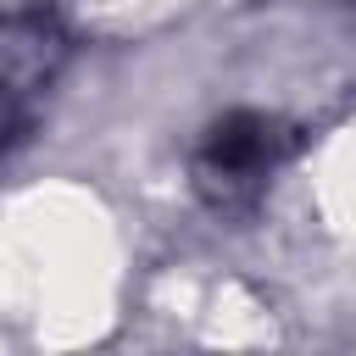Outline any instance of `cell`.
Returning a JSON list of instances; mask_svg holds the SVG:
<instances>
[{
    "label": "cell",
    "mask_w": 356,
    "mask_h": 356,
    "mask_svg": "<svg viewBox=\"0 0 356 356\" xmlns=\"http://www.w3.org/2000/svg\"><path fill=\"white\" fill-rule=\"evenodd\" d=\"M67 61V33L50 17H11L0 22V72H11L22 89H44Z\"/></svg>",
    "instance_id": "obj_2"
},
{
    "label": "cell",
    "mask_w": 356,
    "mask_h": 356,
    "mask_svg": "<svg viewBox=\"0 0 356 356\" xmlns=\"http://www.w3.org/2000/svg\"><path fill=\"white\" fill-rule=\"evenodd\" d=\"M300 134L284 122V117H267V111H228L206 128V139L195 145V189L206 206L217 211H245L261 184L295 156Z\"/></svg>",
    "instance_id": "obj_1"
},
{
    "label": "cell",
    "mask_w": 356,
    "mask_h": 356,
    "mask_svg": "<svg viewBox=\"0 0 356 356\" xmlns=\"http://www.w3.org/2000/svg\"><path fill=\"white\" fill-rule=\"evenodd\" d=\"M28 100H33V89H22L11 72H0V150L28 128Z\"/></svg>",
    "instance_id": "obj_3"
}]
</instances>
